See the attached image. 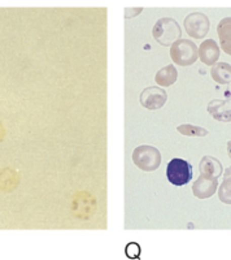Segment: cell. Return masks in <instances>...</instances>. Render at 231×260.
Wrapping results in <instances>:
<instances>
[{
    "label": "cell",
    "mask_w": 231,
    "mask_h": 260,
    "mask_svg": "<svg viewBox=\"0 0 231 260\" xmlns=\"http://www.w3.org/2000/svg\"><path fill=\"white\" fill-rule=\"evenodd\" d=\"M152 34H153V38L157 43H160L161 46H165V47H169L175 41L181 38L182 30L174 18L165 17L159 20L155 24Z\"/></svg>",
    "instance_id": "cell-1"
},
{
    "label": "cell",
    "mask_w": 231,
    "mask_h": 260,
    "mask_svg": "<svg viewBox=\"0 0 231 260\" xmlns=\"http://www.w3.org/2000/svg\"><path fill=\"white\" fill-rule=\"evenodd\" d=\"M170 57L179 67H188L199 59V48L192 41L179 38L170 46Z\"/></svg>",
    "instance_id": "cell-2"
},
{
    "label": "cell",
    "mask_w": 231,
    "mask_h": 260,
    "mask_svg": "<svg viewBox=\"0 0 231 260\" xmlns=\"http://www.w3.org/2000/svg\"><path fill=\"white\" fill-rule=\"evenodd\" d=\"M133 161L144 172L156 171L161 164L160 151L152 146H139L133 152Z\"/></svg>",
    "instance_id": "cell-3"
},
{
    "label": "cell",
    "mask_w": 231,
    "mask_h": 260,
    "mask_svg": "<svg viewBox=\"0 0 231 260\" xmlns=\"http://www.w3.org/2000/svg\"><path fill=\"white\" fill-rule=\"evenodd\" d=\"M166 177L174 186H183L192 180V166L186 160L174 157L166 167Z\"/></svg>",
    "instance_id": "cell-4"
},
{
    "label": "cell",
    "mask_w": 231,
    "mask_h": 260,
    "mask_svg": "<svg viewBox=\"0 0 231 260\" xmlns=\"http://www.w3.org/2000/svg\"><path fill=\"white\" fill-rule=\"evenodd\" d=\"M183 26L188 37H192L195 39H203L209 32L211 21L204 13L194 12L184 18Z\"/></svg>",
    "instance_id": "cell-5"
},
{
    "label": "cell",
    "mask_w": 231,
    "mask_h": 260,
    "mask_svg": "<svg viewBox=\"0 0 231 260\" xmlns=\"http://www.w3.org/2000/svg\"><path fill=\"white\" fill-rule=\"evenodd\" d=\"M168 101V94L164 89L157 86L147 87L140 94V104L149 111L160 110L161 107Z\"/></svg>",
    "instance_id": "cell-6"
},
{
    "label": "cell",
    "mask_w": 231,
    "mask_h": 260,
    "mask_svg": "<svg viewBox=\"0 0 231 260\" xmlns=\"http://www.w3.org/2000/svg\"><path fill=\"white\" fill-rule=\"evenodd\" d=\"M217 189H218V178L208 177L204 175L199 176V178L192 185L194 195L199 199L211 198L217 191Z\"/></svg>",
    "instance_id": "cell-7"
},
{
    "label": "cell",
    "mask_w": 231,
    "mask_h": 260,
    "mask_svg": "<svg viewBox=\"0 0 231 260\" xmlns=\"http://www.w3.org/2000/svg\"><path fill=\"white\" fill-rule=\"evenodd\" d=\"M208 112L217 121L231 122V96L226 99H214L208 104Z\"/></svg>",
    "instance_id": "cell-8"
},
{
    "label": "cell",
    "mask_w": 231,
    "mask_h": 260,
    "mask_svg": "<svg viewBox=\"0 0 231 260\" xmlns=\"http://www.w3.org/2000/svg\"><path fill=\"white\" fill-rule=\"evenodd\" d=\"M219 57V47L213 39H207L199 47V59L208 67L216 64Z\"/></svg>",
    "instance_id": "cell-9"
},
{
    "label": "cell",
    "mask_w": 231,
    "mask_h": 260,
    "mask_svg": "<svg viewBox=\"0 0 231 260\" xmlns=\"http://www.w3.org/2000/svg\"><path fill=\"white\" fill-rule=\"evenodd\" d=\"M200 175L208 176V177L218 178L223 173L222 164L213 156H204L200 161Z\"/></svg>",
    "instance_id": "cell-10"
},
{
    "label": "cell",
    "mask_w": 231,
    "mask_h": 260,
    "mask_svg": "<svg viewBox=\"0 0 231 260\" xmlns=\"http://www.w3.org/2000/svg\"><path fill=\"white\" fill-rule=\"evenodd\" d=\"M217 32H218L221 47L231 56V17H226L219 21Z\"/></svg>",
    "instance_id": "cell-11"
},
{
    "label": "cell",
    "mask_w": 231,
    "mask_h": 260,
    "mask_svg": "<svg viewBox=\"0 0 231 260\" xmlns=\"http://www.w3.org/2000/svg\"><path fill=\"white\" fill-rule=\"evenodd\" d=\"M211 76L219 85H228L231 82V65L227 62H216L212 65Z\"/></svg>",
    "instance_id": "cell-12"
},
{
    "label": "cell",
    "mask_w": 231,
    "mask_h": 260,
    "mask_svg": "<svg viewBox=\"0 0 231 260\" xmlns=\"http://www.w3.org/2000/svg\"><path fill=\"white\" fill-rule=\"evenodd\" d=\"M178 78V71L174 65H166L163 69L157 72L155 76V81L157 85L163 86V87H169L173 83H175Z\"/></svg>",
    "instance_id": "cell-13"
},
{
    "label": "cell",
    "mask_w": 231,
    "mask_h": 260,
    "mask_svg": "<svg viewBox=\"0 0 231 260\" xmlns=\"http://www.w3.org/2000/svg\"><path fill=\"white\" fill-rule=\"evenodd\" d=\"M219 201L225 204H231V167L223 172V182L218 189Z\"/></svg>",
    "instance_id": "cell-14"
},
{
    "label": "cell",
    "mask_w": 231,
    "mask_h": 260,
    "mask_svg": "<svg viewBox=\"0 0 231 260\" xmlns=\"http://www.w3.org/2000/svg\"><path fill=\"white\" fill-rule=\"evenodd\" d=\"M177 130L181 134L187 137H205L208 136V130L204 129L202 126H195V125L191 124H183L179 125L177 127Z\"/></svg>",
    "instance_id": "cell-15"
},
{
    "label": "cell",
    "mask_w": 231,
    "mask_h": 260,
    "mask_svg": "<svg viewBox=\"0 0 231 260\" xmlns=\"http://www.w3.org/2000/svg\"><path fill=\"white\" fill-rule=\"evenodd\" d=\"M126 255H128L130 259H136V257H139V255H140L139 245L135 242L129 243L128 247H126Z\"/></svg>",
    "instance_id": "cell-16"
},
{
    "label": "cell",
    "mask_w": 231,
    "mask_h": 260,
    "mask_svg": "<svg viewBox=\"0 0 231 260\" xmlns=\"http://www.w3.org/2000/svg\"><path fill=\"white\" fill-rule=\"evenodd\" d=\"M227 152H228V155L231 156V141L227 143Z\"/></svg>",
    "instance_id": "cell-17"
}]
</instances>
